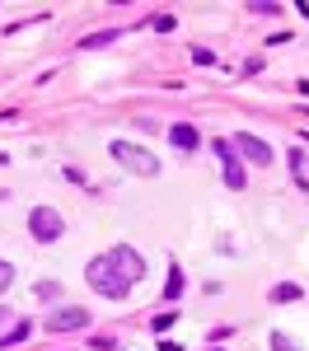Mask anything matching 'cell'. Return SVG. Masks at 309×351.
Instances as JSON below:
<instances>
[{
    "label": "cell",
    "instance_id": "6da1fadb",
    "mask_svg": "<svg viewBox=\"0 0 309 351\" xmlns=\"http://www.w3.org/2000/svg\"><path fill=\"white\" fill-rule=\"evenodd\" d=\"M140 276H145V258H140L132 243H117L112 253L94 258V263L84 267V281H89L99 295H108V300H127Z\"/></svg>",
    "mask_w": 309,
    "mask_h": 351
},
{
    "label": "cell",
    "instance_id": "7a4b0ae2",
    "mask_svg": "<svg viewBox=\"0 0 309 351\" xmlns=\"http://www.w3.org/2000/svg\"><path fill=\"white\" fill-rule=\"evenodd\" d=\"M108 150H112V160L122 164V169H132V173H140V178H155V173H160V160H155L145 145H132V141H112Z\"/></svg>",
    "mask_w": 309,
    "mask_h": 351
},
{
    "label": "cell",
    "instance_id": "3957f363",
    "mask_svg": "<svg viewBox=\"0 0 309 351\" xmlns=\"http://www.w3.org/2000/svg\"><path fill=\"white\" fill-rule=\"evenodd\" d=\"M61 230H66V220L56 216L52 206H33V211H28V234H33L38 243H56Z\"/></svg>",
    "mask_w": 309,
    "mask_h": 351
},
{
    "label": "cell",
    "instance_id": "277c9868",
    "mask_svg": "<svg viewBox=\"0 0 309 351\" xmlns=\"http://www.w3.org/2000/svg\"><path fill=\"white\" fill-rule=\"evenodd\" d=\"M211 150H216L221 164H225V183L239 192L244 183H249V173H244V164H239V155H234V145H230V141H211Z\"/></svg>",
    "mask_w": 309,
    "mask_h": 351
},
{
    "label": "cell",
    "instance_id": "5b68a950",
    "mask_svg": "<svg viewBox=\"0 0 309 351\" xmlns=\"http://www.w3.org/2000/svg\"><path fill=\"white\" fill-rule=\"evenodd\" d=\"M230 145H239V155H244L249 164H258V169H267V164H272V145H267L262 136H249V132H244V136H234Z\"/></svg>",
    "mask_w": 309,
    "mask_h": 351
},
{
    "label": "cell",
    "instance_id": "8992f818",
    "mask_svg": "<svg viewBox=\"0 0 309 351\" xmlns=\"http://www.w3.org/2000/svg\"><path fill=\"white\" fill-rule=\"evenodd\" d=\"M89 328V309H52L47 314V332H80Z\"/></svg>",
    "mask_w": 309,
    "mask_h": 351
},
{
    "label": "cell",
    "instance_id": "52a82bcc",
    "mask_svg": "<svg viewBox=\"0 0 309 351\" xmlns=\"http://www.w3.org/2000/svg\"><path fill=\"white\" fill-rule=\"evenodd\" d=\"M169 141H173L178 150H197V145H201V132H197L193 122H173V127H169Z\"/></svg>",
    "mask_w": 309,
    "mask_h": 351
},
{
    "label": "cell",
    "instance_id": "ba28073f",
    "mask_svg": "<svg viewBox=\"0 0 309 351\" xmlns=\"http://www.w3.org/2000/svg\"><path fill=\"white\" fill-rule=\"evenodd\" d=\"M28 337H33V324H28V319H19V324H10V332H0V351L14 347V342H28Z\"/></svg>",
    "mask_w": 309,
    "mask_h": 351
},
{
    "label": "cell",
    "instance_id": "9c48e42d",
    "mask_svg": "<svg viewBox=\"0 0 309 351\" xmlns=\"http://www.w3.org/2000/svg\"><path fill=\"white\" fill-rule=\"evenodd\" d=\"M305 295V291H300V286H295V281H277V286H272V304H295V300Z\"/></svg>",
    "mask_w": 309,
    "mask_h": 351
},
{
    "label": "cell",
    "instance_id": "30bf717a",
    "mask_svg": "<svg viewBox=\"0 0 309 351\" xmlns=\"http://www.w3.org/2000/svg\"><path fill=\"white\" fill-rule=\"evenodd\" d=\"M178 295H183V267L173 263L169 267V281H164V300H178Z\"/></svg>",
    "mask_w": 309,
    "mask_h": 351
},
{
    "label": "cell",
    "instance_id": "8fae6325",
    "mask_svg": "<svg viewBox=\"0 0 309 351\" xmlns=\"http://www.w3.org/2000/svg\"><path fill=\"white\" fill-rule=\"evenodd\" d=\"M61 295H66V291H61L56 281H38V300H42V304H56Z\"/></svg>",
    "mask_w": 309,
    "mask_h": 351
},
{
    "label": "cell",
    "instance_id": "7c38bea8",
    "mask_svg": "<svg viewBox=\"0 0 309 351\" xmlns=\"http://www.w3.org/2000/svg\"><path fill=\"white\" fill-rule=\"evenodd\" d=\"M112 38H117V28H108V33H89V38H84L80 47H84V52H94V47H108Z\"/></svg>",
    "mask_w": 309,
    "mask_h": 351
},
{
    "label": "cell",
    "instance_id": "4fadbf2b",
    "mask_svg": "<svg viewBox=\"0 0 309 351\" xmlns=\"http://www.w3.org/2000/svg\"><path fill=\"white\" fill-rule=\"evenodd\" d=\"M272 351H300V347H295L286 332H272Z\"/></svg>",
    "mask_w": 309,
    "mask_h": 351
},
{
    "label": "cell",
    "instance_id": "5bb4252c",
    "mask_svg": "<svg viewBox=\"0 0 309 351\" xmlns=\"http://www.w3.org/2000/svg\"><path fill=\"white\" fill-rule=\"evenodd\" d=\"M10 281H14V267H10V263H5V258H0V295H5V291H10Z\"/></svg>",
    "mask_w": 309,
    "mask_h": 351
},
{
    "label": "cell",
    "instance_id": "9a60e30c",
    "mask_svg": "<svg viewBox=\"0 0 309 351\" xmlns=\"http://www.w3.org/2000/svg\"><path fill=\"white\" fill-rule=\"evenodd\" d=\"M173 319H178V314H160V319H155V332H169V328H173Z\"/></svg>",
    "mask_w": 309,
    "mask_h": 351
},
{
    "label": "cell",
    "instance_id": "2e32d148",
    "mask_svg": "<svg viewBox=\"0 0 309 351\" xmlns=\"http://www.w3.org/2000/svg\"><path fill=\"white\" fill-rule=\"evenodd\" d=\"M5 324H14V314H10V309L0 304V328H5Z\"/></svg>",
    "mask_w": 309,
    "mask_h": 351
},
{
    "label": "cell",
    "instance_id": "e0dca14e",
    "mask_svg": "<svg viewBox=\"0 0 309 351\" xmlns=\"http://www.w3.org/2000/svg\"><path fill=\"white\" fill-rule=\"evenodd\" d=\"M206 351H211V347H206Z\"/></svg>",
    "mask_w": 309,
    "mask_h": 351
}]
</instances>
